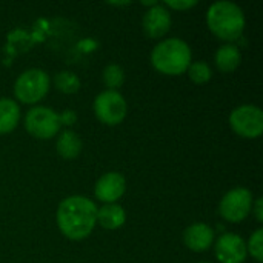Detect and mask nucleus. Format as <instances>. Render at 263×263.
Instances as JSON below:
<instances>
[{
	"instance_id": "obj_1",
	"label": "nucleus",
	"mask_w": 263,
	"mask_h": 263,
	"mask_svg": "<svg viewBox=\"0 0 263 263\" xmlns=\"http://www.w3.org/2000/svg\"><path fill=\"white\" fill-rule=\"evenodd\" d=\"M55 222L66 239L83 240L97 225V205L86 196H69L59 203Z\"/></svg>"
},
{
	"instance_id": "obj_2",
	"label": "nucleus",
	"mask_w": 263,
	"mask_h": 263,
	"mask_svg": "<svg viewBox=\"0 0 263 263\" xmlns=\"http://www.w3.org/2000/svg\"><path fill=\"white\" fill-rule=\"evenodd\" d=\"M206 25L214 37L225 43H234L242 39L247 20L239 5L220 0L210 5L206 11Z\"/></svg>"
},
{
	"instance_id": "obj_3",
	"label": "nucleus",
	"mask_w": 263,
	"mask_h": 263,
	"mask_svg": "<svg viewBox=\"0 0 263 263\" xmlns=\"http://www.w3.org/2000/svg\"><path fill=\"white\" fill-rule=\"evenodd\" d=\"M149 59L153 68L157 72L176 77L186 72L193 62V52L185 40L179 37H170L160 40L153 48Z\"/></svg>"
},
{
	"instance_id": "obj_4",
	"label": "nucleus",
	"mask_w": 263,
	"mask_h": 263,
	"mask_svg": "<svg viewBox=\"0 0 263 263\" xmlns=\"http://www.w3.org/2000/svg\"><path fill=\"white\" fill-rule=\"evenodd\" d=\"M49 88V74L39 68H29L23 71L14 82V100L25 105H37L46 97Z\"/></svg>"
},
{
	"instance_id": "obj_5",
	"label": "nucleus",
	"mask_w": 263,
	"mask_h": 263,
	"mask_svg": "<svg viewBox=\"0 0 263 263\" xmlns=\"http://www.w3.org/2000/svg\"><path fill=\"white\" fill-rule=\"evenodd\" d=\"M23 126L29 133V136L40 140H49L60 133V114L49 106H32L25 114Z\"/></svg>"
},
{
	"instance_id": "obj_6",
	"label": "nucleus",
	"mask_w": 263,
	"mask_h": 263,
	"mask_svg": "<svg viewBox=\"0 0 263 263\" xmlns=\"http://www.w3.org/2000/svg\"><path fill=\"white\" fill-rule=\"evenodd\" d=\"M97 120L106 126L120 125L128 114V103L119 91L105 89L97 94L92 103Z\"/></svg>"
},
{
	"instance_id": "obj_7",
	"label": "nucleus",
	"mask_w": 263,
	"mask_h": 263,
	"mask_svg": "<svg viewBox=\"0 0 263 263\" xmlns=\"http://www.w3.org/2000/svg\"><path fill=\"white\" fill-rule=\"evenodd\" d=\"M254 197L253 193L245 186H237L225 193L219 203V214L225 222L242 223L250 214Z\"/></svg>"
},
{
	"instance_id": "obj_8",
	"label": "nucleus",
	"mask_w": 263,
	"mask_h": 263,
	"mask_svg": "<svg viewBox=\"0 0 263 263\" xmlns=\"http://www.w3.org/2000/svg\"><path fill=\"white\" fill-rule=\"evenodd\" d=\"M230 126L242 139H259L263 134V111L256 105L236 106L230 114Z\"/></svg>"
},
{
	"instance_id": "obj_9",
	"label": "nucleus",
	"mask_w": 263,
	"mask_h": 263,
	"mask_svg": "<svg viewBox=\"0 0 263 263\" xmlns=\"http://www.w3.org/2000/svg\"><path fill=\"white\" fill-rule=\"evenodd\" d=\"M214 256L220 263H243L248 257L247 242L236 233H223L214 240Z\"/></svg>"
},
{
	"instance_id": "obj_10",
	"label": "nucleus",
	"mask_w": 263,
	"mask_h": 263,
	"mask_svg": "<svg viewBox=\"0 0 263 263\" xmlns=\"http://www.w3.org/2000/svg\"><path fill=\"white\" fill-rule=\"evenodd\" d=\"M142 28L146 37L149 39H162L171 29V14L170 9L163 3H156L148 8L142 18Z\"/></svg>"
},
{
	"instance_id": "obj_11",
	"label": "nucleus",
	"mask_w": 263,
	"mask_h": 263,
	"mask_svg": "<svg viewBox=\"0 0 263 263\" xmlns=\"http://www.w3.org/2000/svg\"><path fill=\"white\" fill-rule=\"evenodd\" d=\"M126 191V180L120 173L109 171L99 177L94 186V196L105 205L117 203Z\"/></svg>"
},
{
	"instance_id": "obj_12",
	"label": "nucleus",
	"mask_w": 263,
	"mask_h": 263,
	"mask_svg": "<svg viewBox=\"0 0 263 263\" xmlns=\"http://www.w3.org/2000/svg\"><path fill=\"white\" fill-rule=\"evenodd\" d=\"M214 240L216 231L203 222H196L183 231V243L194 253L208 251L214 245Z\"/></svg>"
},
{
	"instance_id": "obj_13",
	"label": "nucleus",
	"mask_w": 263,
	"mask_h": 263,
	"mask_svg": "<svg viewBox=\"0 0 263 263\" xmlns=\"http://www.w3.org/2000/svg\"><path fill=\"white\" fill-rule=\"evenodd\" d=\"M214 63L223 74L234 72L242 63L240 48L234 43H223L214 54Z\"/></svg>"
},
{
	"instance_id": "obj_14",
	"label": "nucleus",
	"mask_w": 263,
	"mask_h": 263,
	"mask_svg": "<svg viewBox=\"0 0 263 263\" xmlns=\"http://www.w3.org/2000/svg\"><path fill=\"white\" fill-rule=\"evenodd\" d=\"M83 143L80 136L72 129H63L55 140V151L65 160H74L82 153Z\"/></svg>"
},
{
	"instance_id": "obj_15",
	"label": "nucleus",
	"mask_w": 263,
	"mask_h": 263,
	"mask_svg": "<svg viewBox=\"0 0 263 263\" xmlns=\"http://www.w3.org/2000/svg\"><path fill=\"white\" fill-rule=\"evenodd\" d=\"M126 222V213L122 205L119 203H109L103 205L102 208H97V225L108 231L119 230Z\"/></svg>"
},
{
	"instance_id": "obj_16",
	"label": "nucleus",
	"mask_w": 263,
	"mask_h": 263,
	"mask_svg": "<svg viewBox=\"0 0 263 263\" xmlns=\"http://www.w3.org/2000/svg\"><path fill=\"white\" fill-rule=\"evenodd\" d=\"M20 122V106L14 99H0V136L12 133Z\"/></svg>"
},
{
	"instance_id": "obj_17",
	"label": "nucleus",
	"mask_w": 263,
	"mask_h": 263,
	"mask_svg": "<svg viewBox=\"0 0 263 263\" xmlns=\"http://www.w3.org/2000/svg\"><path fill=\"white\" fill-rule=\"evenodd\" d=\"M54 86L62 94H76V92H79L82 82L76 72L65 69V71H59L54 76Z\"/></svg>"
},
{
	"instance_id": "obj_18",
	"label": "nucleus",
	"mask_w": 263,
	"mask_h": 263,
	"mask_svg": "<svg viewBox=\"0 0 263 263\" xmlns=\"http://www.w3.org/2000/svg\"><path fill=\"white\" fill-rule=\"evenodd\" d=\"M102 80L109 91H119V88L125 83V71L117 63H109L102 71Z\"/></svg>"
},
{
	"instance_id": "obj_19",
	"label": "nucleus",
	"mask_w": 263,
	"mask_h": 263,
	"mask_svg": "<svg viewBox=\"0 0 263 263\" xmlns=\"http://www.w3.org/2000/svg\"><path fill=\"white\" fill-rule=\"evenodd\" d=\"M186 74L190 77V80L196 85H205L211 80L213 77V69L211 66L203 62V60H197V62H191V65L186 69Z\"/></svg>"
},
{
	"instance_id": "obj_20",
	"label": "nucleus",
	"mask_w": 263,
	"mask_h": 263,
	"mask_svg": "<svg viewBox=\"0 0 263 263\" xmlns=\"http://www.w3.org/2000/svg\"><path fill=\"white\" fill-rule=\"evenodd\" d=\"M248 256H251L257 263L263 262V230H256L247 242Z\"/></svg>"
},
{
	"instance_id": "obj_21",
	"label": "nucleus",
	"mask_w": 263,
	"mask_h": 263,
	"mask_svg": "<svg viewBox=\"0 0 263 263\" xmlns=\"http://www.w3.org/2000/svg\"><path fill=\"white\" fill-rule=\"evenodd\" d=\"M197 0H168L165 2L163 5L168 8V9H174V11H188L194 6H197Z\"/></svg>"
},
{
	"instance_id": "obj_22",
	"label": "nucleus",
	"mask_w": 263,
	"mask_h": 263,
	"mask_svg": "<svg viewBox=\"0 0 263 263\" xmlns=\"http://www.w3.org/2000/svg\"><path fill=\"white\" fill-rule=\"evenodd\" d=\"M76 122H77V114L72 109H65L60 114V123L62 126H66V129H69Z\"/></svg>"
},
{
	"instance_id": "obj_23",
	"label": "nucleus",
	"mask_w": 263,
	"mask_h": 263,
	"mask_svg": "<svg viewBox=\"0 0 263 263\" xmlns=\"http://www.w3.org/2000/svg\"><path fill=\"white\" fill-rule=\"evenodd\" d=\"M251 213L254 214V217H256L257 223H263V199L262 197H257V199L253 202Z\"/></svg>"
},
{
	"instance_id": "obj_24",
	"label": "nucleus",
	"mask_w": 263,
	"mask_h": 263,
	"mask_svg": "<svg viewBox=\"0 0 263 263\" xmlns=\"http://www.w3.org/2000/svg\"><path fill=\"white\" fill-rule=\"evenodd\" d=\"M156 3H157V2H154V0H153V2H142V5H143V6H148V8L154 6Z\"/></svg>"
},
{
	"instance_id": "obj_25",
	"label": "nucleus",
	"mask_w": 263,
	"mask_h": 263,
	"mask_svg": "<svg viewBox=\"0 0 263 263\" xmlns=\"http://www.w3.org/2000/svg\"><path fill=\"white\" fill-rule=\"evenodd\" d=\"M200 263H208V262H200Z\"/></svg>"
}]
</instances>
